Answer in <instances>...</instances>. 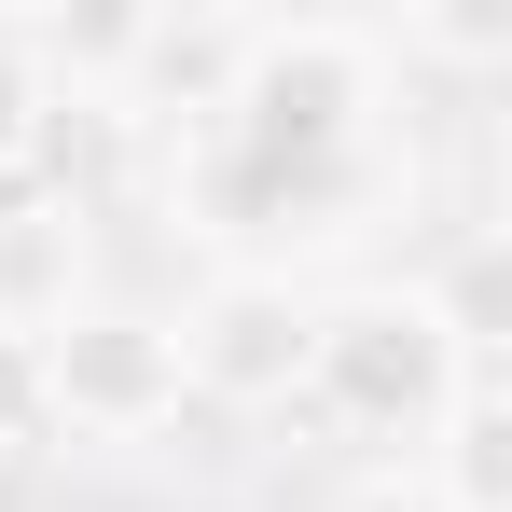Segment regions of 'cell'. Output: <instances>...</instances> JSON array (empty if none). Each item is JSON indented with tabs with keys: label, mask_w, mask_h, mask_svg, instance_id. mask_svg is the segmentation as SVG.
I'll return each mask as SVG.
<instances>
[{
	"label": "cell",
	"mask_w": 512,
	"mask_h": 512,
	"mask_svg": "<svg viewBox=\"0 0 512 512\" xmlns=\"http://www.w3.org/2000/svg\"><path fill=\"white\" fill-rule=\"evenodd\" d=\"M471 374H485V333H471L429 277L333 291V305H319V333H305V402H319L346 443H402V457L457 416V388H471Z\"/></svg>",
	"instance_id": "6da1fadb"
},
{
	"label": "cell",
	"mask_w": 512,
	"mask_h": 512,
	"mask_svg": "<svg viewBox=\"0 0 512 512\" xmlns=\"http://www.w3.org/2000/svg\"><path fill=\"white\" fill-rule=\"evenodd\" d=\"M374 111H388L374 28L305 14V28H263L250 42V84H236V111H222L208 139H236V153H360V139H388Z\"/></svg>",
	"instance_id": "7a4b0ae2"
},
{
	"label": "cell",
	"mask_w": 512,
	"mask_h": 512,
	"mask_svg": "<svg viewBox=\"0 0 512 512\" xmlns=\"http://www.w3.org/2000/svg\"><path fill=\"white\" fill-rule=\"evenodd\" d=\"M180 180H194L208 236H360L388 194H416V167L388 139H360V153H236V139H194Z\"/></svg>",
	"instance_id": "3957f363"
},
{
	"label": "cell",
	"mask_w": 512,
	"mask_h": 512,
	"mask_svg": "<svg viewBox=\"0 0 512 512\" xmlns=\"http://www.w3.org/2000/svg\"><path fill=\"white\" fill-rule=\"evenodd\" d=\"M42 416L70 443H153V429H180V333L153 305H56L42 319Z\"/></svg>",
	"instance_id": "277c9868"
},
{
	"label": "cell",
	"mask_w": 512,
	"mask_h": 512,
	"mask_svg": "<svg viewBox=\"0 0 512 512\" xmlns=\"http://www.w3.org/2000/svg\"><path fill=\"white\" fill-rule=\"evenodd\" d=\"M167 333H180V402H236V416H263V402H305L319 291H305L291 263H222Z\"/></svg>",
	"instance_id": "5b68a950"
},
{
	"label": "cell",
	"mask_w": 512,
	"mask_h": 512,
	"mask_svg": "<svg viewBox=\"0 0 512 512\" xmlns=\"http://www.w3.org/2000/svg\"><path fill=\"white\" fill-rule=\"evenodd\" d=\"M250 42L263 14H222V0H167V14H125L97 56H111V111L125 125H180V139H208L236 84H250Z\"/></svg>",
	"instance_id": "8992f818"
},
{
	"label": "cell",
	"mask_w": 512,
	"mask_h": 512,
	"mask_svg": "<svg viewBox=\"0 0 512 512\" xmlns=\"http://www.w3.org/2000/svg\"><path fill=\"white\" fill-rule=\"evenodd\" d=\"M416 485L443 512H512V402H499V360L457 388V416L416 443Z\"/></svg>",
	"instance_id": "52a82bcc"
},
{
	"label": "cell",
	"mask_w": 512,
	"mask_h": 512,
	"mask_svg": "<svg viewBox=\"0 0 512 512\" xmlns=\"http://www.w3.org/2000/svg\"><path fill=\"white\" fill-rule=\"evenodd\" d=\"M374 56H388V70L485 84V70H512V14H485V0H402V28H374Z\"/></svg>",
	"instance_id": "ba28073f"
},
{
	"label": "cell",
	"mask_w": 512,
	"mask_h": 512,
	"mask_svg": "<svg viewBox=\"0 0 512 512\" xmlns=\"http://www.w3.org/2000/svg\"><path fill=\"white\" fill-rule=\"evenodd\" d=\"M56 97H70V70L28 42V28H0V180L42 167V125H56Z\"/></svg>",
	"instance_id": "9c48e42d"
},
{
	"label": "cell",
	"mask_w": 512,
	"mask_h": 512,
	"mask_svg": "<svg viewBox=\"0 0 512 512\" xmlns=\"http://www.w3.org/2000/svg\"><path fill=\"white\" fill-rule=\"evenodd\" d=\"M56 416H42V333H14L0 319V457H42Z\"/></svg>",
	"instance_id": "30bf717a"
},
{
	"label": "cell",
	"mask_w": 512,
	"mask_h": 512,
	"mask_svg": "<svg viewBox=\"0 0 512 512\" xmlns=\"http://www.w3.org/2000/svg\"><path fill=\"white\" fill-rule=\"evenodd\" d=\"M346 512H443V499H429V485H416V457H402V471H374V485H360Z\"/></svg>",
	"instance_id": "8fae6325"
}]
</instances>
